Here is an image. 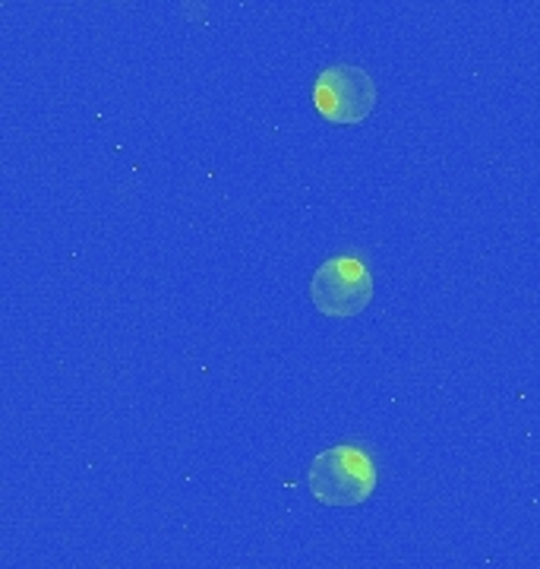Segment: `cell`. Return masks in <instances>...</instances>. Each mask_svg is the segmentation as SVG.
Segmentation results:
<instances>
[{"instance_id":"obj_1","label":"cell","mask_w":540,"mask_h":569,"mask_svg":"<svg viewBox=\"0 0 540 569\" xmlns=\"http://www.w3.org/2000/svg\"><path fill=\"white\" fill-rule=\"evenodd\" d=\"M307 485L313 500L322 507H360L377 490V466L358 447L322 449L307 471Z\"/></svg>"},{"instance_id":"obj_2","label":"cell","mask_w":540,"mask_h":569,"mask_svg":"<svg viewBox=\"0 0 540 569\" xmlns=\"http://www.w3.org/2000/svg\"><path fill=\"white\" fill-rule=\"evenodd\" d=\"M313 108L329 123H360L377 108V82L351 63L326 67L313 82Z\"/></svg>"},{"instance_id":"obj_3","label":"cell","mask_w":540,"mask_h":569,"mask_svg":"<svg viewBox=\"0 0 540 569\" xmlns=\"http://www.w3.org/2000/svg\"><path fill=\"white\" fill-rule=\"evenodd\" d=\"M310 301L326 317H358L373 301V276L354 257H332L313 272Z\"/></svg>"}]
</instances>
